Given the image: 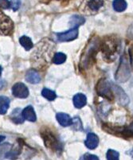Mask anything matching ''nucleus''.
Returning a JSON list of instances; mask_svg holds the SVG:
<instances>
[{"label": "nucleus", "mask_w": 133, "mask_h": 160, "mask_svg": "<svg viewBox=\"0 0 133 160\" xmlns=\"http://www.w3.org/2000/svg\"><path fill=\"white\" fill-rule=\"evenodd\" d=\"M54 43L51 42L50 40L46 39V40L42 41V42L38 45L35 51L32 53V65L38 69L47 67L51 59L53 61L52 56L54 55Z\"/></svg>", "instance_id": "obj_1"}, {"label": "nucleus", "mask_w": 133, "mask_h": 160, "mask_svg": "<svg viewBox=\"0 0 133 160\" xmlns=\"http://www.w3.org/2000/svg\"><path fill=\"white\" fill-rule=\"evenodd\" d=\"M100 49V42L97 38H93L90 43L86 46L81 56L80 61V68L81 69H85L90 66L93 61L94 60L96 53Z\"/></svg>", "instance_id": "obj_2"}, {"label": "nucleus", "mask_w": 133, "mask_h": 160, "mask_svg": "<svg viewBox=\"0 0 133 160\" xmlns=\"http://www.w3.org/2000/svg\"><path fill=\"white\" fill-rule=\"evenodd\" d=\"M41 136L43 139L45 146L48 149L56 153H61L62 151V145L57 136L53 133L52 131H50L47 128L44 127L41 130Z\"/></svg>", "instance_id": "obj_3"}, {"label": "nucleus", "mask_w": 133, "mask_h": 160, "mask_svg": "<svg viewBox=\"0 0 133 160\" xmlns=\"http://www.w3.org/2000/svg\"><path fill=\"white\" fill-rule=\"evenodd\" d=\"M119 43L117 39L113 38H107L104 39L103 42L100 43V49H101L103 56L106 61L112 62L115 58V55L117 53Z\"/></svg>", "instance_id": "obj_4"}, {"label": "nucleus", "mask_w": 133, "mask_h": 160, "mask_svg": "<svg viewBox=\"0 0 133 160\" xmlns=\"http://www.w3.org/2000/svg\"><path fill=\"white\" fill-rule=\"evenodd\" d=\"M130 78L129 63L126 56H123L120 59L119 67L116 72V81L119 83H125Z\"/></svg>", "instance_id": "obj_5"}, {"label": "nucleus", "mask_w": 133, "mask_h": 160, "mask_svg": "<svg viewBox=\"0 0 133 160\" xmlns=\"http://www.w3.org/2000/svg\"><path fill=\"white\" fill-rule=\"evenodd\" d=\"M96 92L100 97L112 100L114 98L113 91L112 89V85L105 79H100L96 86Z\"/></svg>", "instance_id": "obj_6"}, {"label": "nucleus", "mask_w": 133, "mask_h": 160, "mask_svg": "<svg viewBox=\"0 0 133 160\" xmlns=\"http://www.w3.org/2000/svg\"><path fill=\"white\" fill-rule=\"evenodd\" d=\"M14 30L12 20L0 11V35H10Z\"/></svg>", "instance_id": "obj_7"}, {"label": "nucleus", "mask_w": 133, "mask_h": 160, "mask_svg": "<svg viewBox=\"0 0 133 160\" xmlns=\"http://www.w3.org/2000/svg\"><path fill=\"white\" fill-rule=\"evenodd\" d=\"M104 6V0H88L84 7V11L87 14H95Z\"/></svg>", "instance_id": "obj_8"}, {"label": "nucleus", "mask_w": 133, "mask_h": 160, "mask_svg": "<svg viewBox=\"0 0 133 160\" xmlns=\"http://www.w3.org/2000/svg\"><path fill=\"white\" fill-rule=\"evenodd\" d=\"M56 36L59 42H70L75 40L78 37V29L71 28L68 31L56 33Z\"/></svg>", "instance_id": "obj_9"}, {"label": "nucleus", "mask_w": 133, "mask_h": 160, "mask_svg": "<svg viewBox=\"0 0 133 160\" xmlns=\"http://www.w3.org/2000/svg\"><path fill=\"white\" fill-rule=\"evenodd\" d=\"M12 93L15 97L24 99L29 96V90L23 83L18 82L13 85Z\"/></svg>", "instance_id": "obj_10"}, {"label": "nucleus", "mask_w": 133, "mask_h": 160, "mask_svg": "<svg viewBox=\"0 0 133 160\" xmlns=\"http://www.w3.org/2000/svg\"><path fill=\"white\" fill-rule=\"evenodd\" d=\"M24 144L23 139H18L17 142L11 148L8 153L6 155V158L11 160H16L21 154L23 146Z\"/></svg>", "instance_id": "obj_11"}, {"label": "nucleus", "mask_w": 133, "mask_h": 160, "mask_svg": "<svg viewBox=\"0 0 133 160\" xmlns=\"http://www.w3.org/2000/svg\"><path fill=\"white\" fill-rule=\"evenodd\" d=\"M112 91L115 92V94H116V98H117L118 101H119V103L121 105L125 106L128 104V102H129V99H128V96L125 93V91H124L120 87H119L118 85H112Z\"/></svg>", "instance_id": "obj_12"}, {"label": "nucleus", "mask_w": 133, "mask_h": 160, "mask_svg": "<svg viewBox=\"0 0 133 160\" xmlns=\"http://www.w3.org/2000/svg\"><path fill=\"white\" fill-rule=\"evenodd\" d=\"M84 144L87 147V148L90 150H93L98 146L99 144V138L94 133H89L86 138V140L84 141Z\"/></svg>", "instance_id": "obj_13"}, {"label": "nucleus", "mask_w": 133, "mask_h": 160, "mask_svg": "<svg viewBox=\"0 0 133 160\" xmlns=\"http://www.w3.org/2000/svg\"><path fill=\"white\" fill-rule=\"evenodd\" d=\"M22 114L25 120H27L28 121L35 122L37 120L36 114H35V112L32 106H27L25 108L23 111L22 112Z\"/></svg>", "instance_id": "obj_14"}, {"label": "nucleus", "mask_w": 133, "mask_h": 160, "mask_svg": "<svg viewBox=\"0 0 133 160\" xmlns=\"http://www.w3.org/2000/svg\"><path fill=\"white\" fill-rule=\"evenodd\" d=\"M57 120L58 123L63 126V127H68L72 125V119L70 118V116L68 114L64 112H59L56 115Z\"/></svg>", "instance_id": "obj_15"}, {"label": "nucleus", "mask_w": 133, "mask_h": 160, "mask_svg": "<svg viewBox=\"0 0 133 160\" xmlns=\"http://www.w3.org/2000/svg\"><path fill=\"white\" fill-rule=\"evenodd\" d=\"M26 80L30 84H38L41 81V77L35 69H30L26 74Z\"/></svg>", "instance_id": "obj_16"}, {"label": "nucleus", "mask_w": 133, "mask_h": 160, "mask_svg": "<svg viewBox=\"0 0 133 160\" xmlns=\"http://www.w3.org/2000/svg\"><path fill=\"white\" fill-rule=\"evenodd\" d=\"M73 102L77 108H81L87 104V98L84 94L77 93L74 97Z\"/></svg>", "instance_id": "obj_17"}, {"label": "nucleus", "mask_w": 133, "mask_h": 160, "mask_svg": "<svg viewBox=\"0 0 133 160\" xmlns=\"http://www.w3.org/2000/svg\"><path fill=\"white\" fill-rule=\"evenodd\" d=\"M10 107V99L4 96L0 97V115H4L7 113Z\"/></svg>", "instance_id": "obj_18"}, {"label": "nucleus", "mask_w": 133, "mask_h": 160, "mask_svg": "<svg viewBox=\"0 0 133 160\" xmlns=\"http://www.w3.org/2000/svg\"><path fill=\"white\" fill-rule=\"evenodd\" d=\"M85 22L84 18L80 15H74L71 17L69 21V25L72 28H77L79 26L83 25Z\"/></svg>", "instance_id": "obj_19"}, {"label": "nucleus", "mask_w": 133, "mask_h": 160, "mask_svg": "<svg viewBox=\"0 0 133 160\" xmlns=\"http://www.w3.org/2000/svg\"><path fill=\"white\" fill-rule=\"evenodd\" d=\"M114 10L117 12H122L127 8V2L125 0H114L113 3Z\"/></svg>", "instance_id": "obj_20"}, {"label": "nucleus", "mask_w": 133, "mask_h": 160, "mask_svg": "<svg viewBox=\"0 0 133 160\" xmlns=\"http://www.w3.org/2000/svg\"><path fill=\"white\" fill-rule=\"evenodd\" d=\"M19 43L26 50H30L33 46L31 39L29 37H26V36H23V37L20 38Z\"/></svg>", "instance_id": "obj_21"}, {"label": "nucleus", "mask_w": 133, "mask_h": 160, "mask_svg": "<svg viewBox=\"0 0 133 160\" xmlns=\"http://www.w3.org/2000/svg\"><path fill=\"white\" fill-rule=\"evenodd\" d=\"M11 118V120H13V122H14V123H23V119H24L23 116V114H22L21 112H20L19 108L15 109V110H14V111L12 112Z\"/></svg>", "instance_id": "obj_22"}, {"label": "nucleus", "mask_w": 133, "mask_h": 160, "mask_svg": "<svg viewBox=\"0 0 133 160\" xmlns=\"http://www.w3.org/2000/svg\"><path fill=\"white\" fill-rule=\"evenodd\" d=\"M66 61V55L63 53H56L53 58V63L55 65H61Z\"/></svg>", "instance_id": "obj_23"}, {"label": "nucleus", "mask_w": 133, "mask_h": 160, "mask_svg": "<svg viewBox=\"0 0 133 160\" xmlns=\"http://www.w3.org/2000/svg\"><path fill=\"white\" fill-rule=\"evenodd\" d=\"M42 95L43 96V97L47 99L49 101L54 100L57 97V95L54 92L49 89V88H43V90L42 92Z\"/></svg>", "instance_id": "obj_24"}, {"label": "nucleus", "mask_w": 133, "mask_h": 160, "mask_svg": "<svg viewBox=\"0 0 133 160\" xmlns=\"http://www.w3.org/2000/svg\"><path fill=\"white\" fill-rule=\"evenodd\" d=\"M11 148L12 147L10 143H3V144L0 145V159L6 157V155L10 151Z\"/></svg>", "instance_id": "obj_25"}, {"label": "nucleus", "mask_w": 133, "mask_h": 160, "mask_svg": "<svg viewBox=\"0 0 133 160\" xmlns=\"http://www.w3.org/2000/svg\"><path fill=\"white\" fill-rule=\"evenodd\" d=\"M106 158H107V160H119L120 154L119 152L114 150H109L107 151Z\"/></svg>", "instance_id": "obj_26"}, {"label": "nucleus", "mask_w": 133, "mask_h": 160, "mask_svg": "<svg viewBox=\"0 0 133 160\" xmlns=\"http://www.w3.org/2000/svg\"><path fill=\"white\" fill-rule=\"evenodd\" d=\"M72 126L74 129L77 131H82L83 130V126L82 123H81L80 118L78 117H74L72 120Z\"/></svg>", "instance_id": "obj_27"}, {"label": "nucleus", "mask_w": 133, "mask_h": 160, "mask_svg": "<svg viewBox=\"0 0 133 160\" xmlns=\"http://www.w3.org/2000/svg\"><path fill=\"white\" fill-rule=\"evenodd\" d=\"M21 5V0H11V7L14 11L19 9Z\"/></svg>", "instance_id": "obj_28"}, {"label": "nucleus", "mask_w": 133, "mask_h": 160, "mask_svg": "<svg viewBox=\"0 0 133 160\" xmlns=\"http://www.w3.org/2000/svg\"><path fill=\"white\" fill-rule=\"evenodd\" d=\"M80 160H100L97 156L94 155H90V154L87 153L84 155L83 156L81 157Z\"/></svg>", "instance_id": "obj_29"}, {"label": "nucleus", "mask_w": 133, "mask_h": 160, "mask_svg": "<svg viewBox=\"0 0 133 160\" xmlns=\"http://www.w3.org/2000/svg\"><path fill=\"white\" fill-rule=\"evenodd\" d=\"M11 7V2L8 0H0V8L9 9Z\"/></svg>", "instance_id": "obj_30"}, {"label": "nucleus", "mask_w": 133, "mask_h": 160, "mask_svg": "<svg viewBox=\"0 0 133 160\" xmlns=\"http://www.w3.org/2000/svg\"><path fill=\"white\" fill-rule=\"evenodd\" d=\"M4 139H5V136H0V142H2V141H3Z\"/></svg>", "instance_id": "obj_31"}, {"label": "nucleus", "mask_w": 133, "mask_h": 160, "mask_svg": "<svg viewBox=\"0 0 133 160\" xmlns=\"http://www.w3.org/2000/svg\"><path fill=\"white\" fill-rule=\"evenodd\" d=\"M2 75V67L0 66V77Z\"/></svg>", "instance_id": "obj_32"}, {"label": "nucleus", "mask_w": 133, "mask_h": 160, "mask_svg": "<svg viewBox=\"0 0 133 160\" xmlns=\"http://www.w3.org/2000/svg\"><path fill=\"white\" fill-rule=\"evenodd\" d=\"M130 128V129H131V130H132V131H133V123H132V124H131V127H130V128Z\"/></svg>", "instance_id": "obj_33"}]
</instances>
